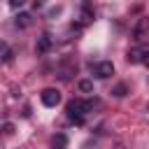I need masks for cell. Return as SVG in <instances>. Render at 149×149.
<instances>
[{
    "label": "cell",
    "mask_w": 149,
    "mask_h": 149,
    "mask_svg": "<svg viewBox=\"0 0 149 149\" xmlns=\"http://www.w3.org/2000/svg\"><path fill=\"white\" fill-rule=\"evenodd\" d=\"M133 37L135 42H147L149 40V19H140L133 28Z\"/></svg>",
    "instance_id": "cell-3"
},
{
    "label": "cell",
    "mask_w": 149,
    "mask_h": 149,
    "mask_svg": "<svg viewBox=\"0 0 149 149\" xmlns=\"http://www.w3.org/2000/svg\"><path fill=\"white\" fill-rule=\"evenodd\" d=\"M30 21H33V16H30V14H26V12H21V14L14 19V23H16L19 28H28V26H30Z\"/></svg>",
    "instance_id": "cell-8"
},
{
    "label": "cell",
    "mask_w": 149,
    "mask_h": 149,
    "mask_svg": "<svg viewBox=\"0 0 149 149\" xmlns=\"http://www.w3.org/2000/svg\"><path fill=\"white\" fill-rule=\"evenodd\" d=\"M77 86H79L81 93H91V91H93V81H91V79H81Z\"/></svg>",
    "instance_id": "cell-10"
},
{
    "label": "cell",
    "mask_w": 149,
    "mask_h": 149,
    "mask_svg": "<svg viewBox=\"0 0 149 149\" xmlns=\"http://www.w3.org/2000/svg\"><path fill=\"white\" fill-rule=\"evenodd\" d=\"M126 91H128V88H126V84H119V86H116L112 93H114L116 98H123V95H126Z\"/></svg>",
    "instance_id": "cell-11"
},
{
    "label": "cell",
    "mask_w": 149,
    "mask_h": 149,
    "mask_svg": "<svg viewBox=\"0 0 149 149\" xmlns=\"http://www.w3.org/2000/svg\"><path fill=\"white\" fill-rule=\"evenodd\" d=\"M68 147V137L63 135V133H58L56 137H54V149H65Z\"/></svg>",
    "instance_id": "cell-9"
},
{
    "label": "cell",
    "mask_w": 149,
    "mask_h": 149,
    "mask_svg": "<svg viewBox=\"0 0 149 149\" xmlns=\"http://www.w3.org/2000/svg\"><path fill=\"white\" fill-rule=\"evenodd\" d=\"M35 49H37V54H47V51L51 49V35L44 33V35L37 40V47H35Z\"/></svg>",
    "instance_id": "cell-6"
},
{
    "label": "cell",
    "mask_w": 149,
    "mask_h": 149,
    "mask_svg": "<svg viewBox=\"0 0 149 149\" xmlns=\"http://www.w3.org/2000/svg\"><path fill=\"white\" fill-rule=\"evenodd\" d=\"M0 49H2V42H0Z\"/></svg>",
    "instance_id": "cell-16"
},
{
    "label": "cell",
    "mask_w": 149,
    "mask_h": 149,
    "mask_svg": "<svg viewBox=\"0 0 149 149\" xmlns=\"http://www.w3.org/2000/svg\"><path fill=\"white\" fill-rule=\"evenodd\" d=\"M91 21H93V9H91V5H88V2H84V5H81V14H79V21H77V23H79V26H88Z\"/></svg>",
    "instance_id": "cell-5"
},
{
    "label": "cell",
    "mask_w": 149,
    "mask_h": 149,
    "mask_svg": "<svg viewBox=\"0 0 149 149\" xmlns=\"http://www.w3.org/2000/svg\"><path fill=\"white\" fill-rule=\"evenodd\" d=\"M93 74H95L98 79H107V77H112V74H114V65H112V61H100V63H95V65H93Z\"/></svg>",
    "instance_id": "cell-4"
},
{
    "label": "cell",
    "mask_w": 149,
    "mask_h": 149,
    "mask_svg": "<svg viewBox=\"0 0 149 149\" xmlns=\"http://www.w3.org/2000/svg\"><path fill=\"white\" fill-rule=\"evenodd\" d=\"M28 0H9V7H14V9H19V7H23Z\"/></svg>",
    "instance_id": "cell-12"
},
{
    "label": "cell",
    "mask_w": 149,
    "mask_h": 149,
    "mask_svg": "<svg viewBox=\"0 0 149 149\" xmlns=\"http://www.w3.org/2000/svg\"><path fill=\"white\" fill-rule=\"evenodd\" d=\"M142 65L149 68V49H144V58H142Z\"/></svg>",
    "instance_id": "cell-14"
},
{
    "label": "cell",
    "mask_w": 149,
    "mask_h": 149,
    "mask_svg": "<svg viewBox=\"0 0 149 149\" xmlns=\"http://www.w3.org/2000/svg\"><path fill=\"white\" fill-rule=\"evenodd\" d=\"M2 130H5V133H14V126H12V123H5Z\"/></svg>",
    "instance_id": "cell-15"
},
{
    "label": "cell",
    "mask_w": 149,
    "mask_h": 149,
    "mask_svg": "<svg viewBox=\"0 0 149 149\" xmlns=\"http://www.w3.org/2000/svg\"><path fill=\"white\" fill-rule=\"evenodd\" d=\"M128 63H142V58H144V49H140V47H135V49H130L128 51Z\"/></svg>",
    "instance_id": "cell-7"
},
{
    "label": "cell",
    "mask_w": 149,
    "mask_h": 149,
    "mask_svg": "<svg viewBox=\"0 0 149 149\" xmlns=\"http://www.w3.org/2000/svg\"><path fill=\"white\" fill-rule=\"evenodd\" d=\"M12 56H14V51H12V49H5V56H2V61H5V63H9V61H12Z\"/></svg>",
    "instance_id": "cell-13"
},
{
    "label": "cell",
    "mask_w": 149,
    "mask_h": 149,
    "mask_svg": "<svg viewBox=\"0 0 149 149\" xmlns=\"http://www.w3.org/2000/svg\"><path fill=\"white\" fill-rule=\"evenodd\" d=\"M65 112H68V119H70L72 123L84 126V116H86L88 112H93V100H81V98H74V100H70V102H68Z\"/></svg>",
    "instance_id": "cell-1"
},
{
    "label": "cell",
    "mask_w": 149,
    "mask_h": 149,
    "mask_svg": "<svg viewBox=\"0 0 149 149\" xmlns=\"http://www.w3.org/2000/svg\"><path fill=\"white\" fill-rule=\"evenodd\" d=\"M40 100H42L44 107H56V105L61 102V91H58V88H44V91L40 93Z\"/></svg>",
    "instance_id": "cell-2"
}]
</instances>
